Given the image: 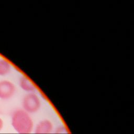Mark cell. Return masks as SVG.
<instances>
[{
    "label": "cell",
    "mask_w": 134,
    "mask_h": 134,
    "mask_svg": "<svg viewBox=\"0 0 134 134\" xmlns=\"http://www.w3.org/2000/svg\"><path fill=\"white\" fill-rule=\"evenodd\" d=\"M19 85L20 88L27 93L35 92L37 90L34 83L26 75H23L19 78Z\"/></svg>",
    "instance_id": "cell-5"
},
{
    "label": "cell",
    "mask_w": 134,
    "mask_h": 134,
    "mask_svg": "<svg viewBox=\"0 0 134 134\" xmlns=\"http://www.w3.org/2000/svg\"><path fill=\"white\" fill-rule=\"evenodd\" d=\"M16 87L12 81L8 80L0 81V98L8 99L15 94Z\"/></svg>",
    "instance_id": "cell-3"
},
{
    "label": "cell",
    "mask_w": 134,
    "mask_h": 134,
    "mask_svg": "<svg viewBox=\"0 0 134 134\" xmlns=\"http://www.w3.org/2000/svg\"><path fill=\"white\" fill-rule=\"evenodd\" d=\"M3 127V120L0 118V131L1 130V129H2Z\"/></svg>",
    "instance_id": "cell-8"
},
{
    "label": "cell",
    "mask_w": 134,
    "mask_h": 134,
    "mask_svg": "<svg viewBox=\"0 0 134 134\" xmlns=\"http://www.w3.org/2000/svg\"><path fill=\"white\" fill-rule=\"evenodd\" d=\"M12 66L10 63L5 59H0V76H4L8 75L11 71Z\"/></svg>",
    "instance_id": "cell-6"
},
{
    "label": "cell",
    "mask_w": 134,
    "mask_h": 134,
    "mask_svg": "<svg viewBox=\"0 0 134 134\" xmlns=\"http://www.w3.org/2000/svg\"><path fill=\"white\" fill-rule=\"evenodd\" d=\"M53 130V125L48 119H43L39 121L35 129V134H50Z\"/></svg>",
    "instance_id": "cell-4"
},
{
    "label": "cell",
    "mask_w": 134,
    "mask_h": 134,
    "mask_svg": "<svg viewBox=\"0 0 134 134\" xmlns=\"http://www.w3.org/2000/svg\"><path fill=\"white\" fill-rule=\"evenodd\" d=\"M12 125L20 134H30L34 122L29 114L23 109L15 110L12 115Z\"/></svg>",
    "instance_id": "cell-1"
},
{
    "label": "cell",
    "mask_w": 134,
    "mask_h": 134,
    "mask_svg": "<svg viewBox=\"0 0 134 134\" xmlns=\"http://www.w3.org/2000/svg\"><path fill=\"white\" fill-rule=\"evenodd\" d=\"M23 109L28 114H33L38 111L41 107V100L35 93H26L22 99Z\"/></svg>",
    "instance_id": "cell-2"
},
{
    "label": "cell",
    "mask_w": 134,
    "mask_h": 134,
    "mask_svg": "<svg viewBox=\"0 0 134 134\" xmlns=\"http://www.w3.org/2000/svg\"><path fill=\"white\" fill-rule=\"evenodd\" d=\"M54 134H70L68 129L64 126L58 127L54 131Z\"/></svg>",
    "instance_id": "cell-7"
}]
</instances>
